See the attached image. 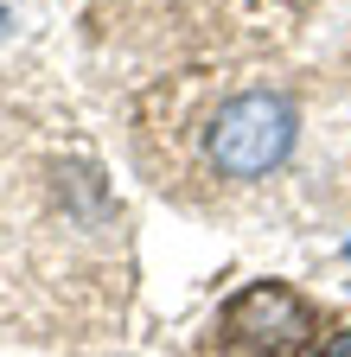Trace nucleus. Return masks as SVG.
<instances>
[{"mask_svg":"<svg viewBox=\"0 0 351 357\" xmlns=\"http://www.w3.org/2000/svg\"><path fill=\"white\" fill-rule=\"evenodd\" d=\"M294 134H300V115L281 89H243L211 115L204 153L224 178H262L294 153Z\"/></svg>","mask_w":351,"mask_h":357,"instance_id":"obj_1","label":"nucleus"},{"mask_svg":"<svg viewBox=\"0 0 351 357\" xmlns=\"http://www.w3.org/2000/svg\"><path fill=\"white\" fill-rule=\"evenodd\" d=\"M224 326L230 338L269 351V357H287L306 344V332H313V306H306L287 281H249L230 306H224Z\"/></svg>","mask_w":351,"mask_h":357,"instance_id":"obj_2","label":"nucleus"},{"mask_svg":"<svg viewBox=\"0 0 351 357\" xmlns=\"http://www.w3.org/2000/svg\"><path fill=\"white\" fill-rule=\"evenodd\" d=\"M326 357H351V332H338V338L326 344Z\"/></svg>","mask_w":351,"mask_h":357,"instance_id":"obj_3","label":"nucleus"},{"mask_svg":"<svg viewBox=\"0 0 351 357\" xmlns=\"http://www.w3.org/2000/svg\"><path fill=\"white\" fill-rule=\"evenodd\" d=\"M0 32H7V13H0Z\"/></svg>","mask_w":351,"mask_h":357,"instance_id":"obj_4","label":"nucleus"},{"mask_svg":"<svg viewBox=\"0 0 351 357\" xmlns=\"http://www.w3.org/2000/svg\"><path fill=\"white\" fill-rule=\"evenodd\" d=\"M345 261H351V243H345Z\"/></svg>","mask_w":351,"mask_h":357,"instance_id":"obj_5","label":"nucleus"}]
</instances>
